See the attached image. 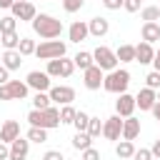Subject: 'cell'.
<instances>
[{
    "label": "cell",
    "instance_id": "obj_3",
    "mask_svg": "<svg viewBox=\"0 0 160 160\" xmlns=\"http://www.w3.org/2000/svg\"><path fill=\"white\" fill-rule=\"evenodd\" d=\"M65 50H68V45L60 42V40H42L40 45H35V58L58 60V58H65Z\"/></svg>",
    "mask_w": 160,
    "mask_h": 160
},
{
    "label": "cell",
    "instance_id": "obj_43",
    "mask_svg": "<svg viewBox=\"0 0 160 160\" xmlns=\"http://www.w3.org/2000/svg\"><path fill=\"white\" fill-rule=\"evenodd\" d=\"M42 160H65V158H62L60 150H48V152L42 155Z\"/></svg>",
    "mask_w": 160,
    "mask_h": 160
},
{
    "label": "cell",
    "instance_id": "obj_40",
    "mask_svg": "<svg viewBox=\"0 0 160 160\" xmlns=\"http://www.w3.org/2000/svg\"><path fill=\"white\" fill-rule=\"evenodd\" d=\"M80 160H100V150L88 148V150H82V158H80Z\"/></svg>",
    "mask_w": 160,
    "mask_h": 160
},
{
    "label": "cell",
    "instance_id": "obj_11",
    "mask_svg": "<svg viewBox=\"0 0 160 160\" xmlns=\"http://www.w3.org/2000/svg\"><path fill=\"white\" fill-rule=\"evenodd\" d=\"M18 138H20V122H18V120H5V122L0 125V142L10 145V142L18 140Z\"/></svg>",
    "mask_w": 160,
    "mask_h": 160
},
{
    "label": "cell",
    "instance_id": "obj_37",
    "mask_svg": "<svg viewBox=\"0 0 160 160\" xmlns=\"http://www.w3.org/2000/svg\"><path fill=\"white\" fill-rule=\"evenodd\" d=\"M145 88H150V90H160V72H148V78H145Z\"/></svg>",
    "mask_w": 160,
    "mask_h": 160
},
{
    "label": "cell",
    "instance_id": "obj_44",
    "mask_svg": "<svg viewBox=\"0 0 160 160\" xmlns=\"http://www.w3.org/2000/svg\"><path fill=\"white\" fill-rule=\"evenodd\" d=\"M8 158H10V145L0 142V160H8Z\"/></svg>",
    "mask_w": 160,
    "mask_h": 160
},
{
    "label": "cell",
    "instance_id": "obj_20",
    "mask_svg": "<svg viewBox=\"0 0 160 160\" xmlns=\"http://www.w3.org/2000/svg\"><path fill=\"white\" fill-rule=\"evenodd\" d=\"M0 65H2L5 70H10V72H12V70H18V68L22 65V55H20L18 50H5V52H2V62H0Z\"/></svg>",
    "mask_w": 160,
    "mask_h": 160
},
{
    "label": "cell",
    "instance_id": "obj_33",
    "mask_svg": "<svg viewBox=\"0 0 160 160\" xmlns=\"http://www.w3.org/2000/svg\"><path fill=\"white\" fill-rule=\"evenodd\" d=\"M25 138H28L30 142H48V130H42V128H30Z\"/></svg>",
    "mask_w": 160,
    "mask_h": 160
},
{
    "label": "cell",
    "instance_id": "obj_5",
    "mask_svg": "<svg viewBox=\"0 0 160 160\" xmlns=\"http://www.w3.org/2000/svg\"><path fill=\"white\" fill-rule=\"evenodd\" d=\"M25 85H28L30 90H35V92H48V90L52 88V80H50V75H48V72L30 70V72H28V78H25Z\"/></svg>",
    "mask_w": 160,
    "mask_h": 160
},
{
    "label": "cell",
    "instance_id": "obj_22",
    "mask_svg": "<svg viewBox=\"0 0 160 160\" xmlns=\"http://www.w3.org/2000/svg\"><path fill=\"white\" fill-rule=\"evenodd\" d=\"M135 142H130V140H120L118 145H115V155L120 158V160H130L132 155H135Z\"/></svg>",
    "mask_w": 160,
    "mask_h": 160
},
{
    "label": "cell",
    "instance_id": "obj_31",
    "mask_svg": "<svg viewBox=\"0 0 160 160\" xmlns=\"http://www.w3.org/2000/svg\"><path fill=\"white\" fill-rule=\"evenodd\" d=\"M88 122H90V115L82 112V110H78V112H75V120H72L75 130H78V132H85V130H88Z\"/></svg>",
    "mask_w": 160,
    "mask_h": 160
},
{
    "label": "cell",
    "instance_id": "obj_4",
    "mask_svg": "<svg viewBox=\"0 0 160 160\" xmlns=\"http://www.w3.org/2000/svg\"><path fill=\"white\" fill-rule=\"evenodd\" d=\"M92 62L102 70V72H110L118 68V58H115V50H110L108 45H100L92 50Z\"/></svg>",
    "mask_w": 160,
    "mask_h": 160
},
{
    "label": "cell",
    "instance_id": "obj_30",
    "mask_svg": "<svg viewBox=\"0 0 160 160\" xmlns=\"http://www.w3.org/2000/svg\"><path fill=\"white\" fill-rule=\"evenodd\" d=\"M75 108L72 105H62L60 108V125H72V120H75Z\"/></svg>",
    "mask_w": 160,
    "mask_h": 160
},
{
    "label": "cell",
    "instance_id": "obj_28",
    "mask_svg": "<svg viewBox=\"0 0 160 160\" xmlns=\"http://www.w3.org/2000/svg\"><path fill=\"white\" fill-rule=\"evenodd\" d=\"M140 18H142L145 22H158V20H160V10H158V5H148V8H142V10H140Z\"/></svg>",
    "mask_w": 160,
    "mask_h": 160
},
{
    "label": "cell",
    "instance_id": "obj_13",
    "mask_svg": "<svg viewBox=\"0 0 160 160\" xmlns=\"http://www.w3.org/2000/svg\"><path fill=\"white\" fill-rule=\"evenodd\" d=\"M108 30H110V22H108V18H90L88 20V32L92 35V38H105L108 35Z\"/></svg>",
    "mask_w": 160,
    "mask_h": 160
},
{
    "label": "cell",
    "instance_id": "obj_42",
    "mask_svg": "<svg viewBox=\"0 0 160 160\" xmlns=\"http://www.w3.org/2000/svg\"><path fill=\"white\" fill-rule=\"evenodd\" d=\"M122 2H125V0H102V5H105L108 10H120Z\"/></svg>",
    "mask_w": 160,
    "mask_h": 160
},
{
    "label": "cell",
    "instance_id": "obj_8",
    "mask_svg": "<svg viewBox=\"0 0 160 160\" xmlns=\"http://www.w3.org/2000/svg\"><path fill=\"white\" fill-rule=\"evenodd\" d=\"M120 135H122V118H120V115L108 118V120L102 122V138H105V140L118 142V140H120Z\"/></svg>",
    "mask_w": 160,
    "mask_h": 160
},
{
    "label": "cell",
    "instance_id": "obj_34",
    "mask_svg": "<svg viewBox=\"0 0 160 160\" xmlns=\"http://www.w3.org/2000/svg\"><path fill=\"white\" fill-rule=\"evenodd\" d=\"M50 78H62V58L58 60H48V70H45Z\"/></svg>",
    "mask_w": 160,
    "mask_h": 160
},
{
    "label": "cell",
    "instance_id": "obj_36",
    "mask_svg": "<svg viewBox=\"0 0 160 160\" xmlns=\"http://www.w3.org/2000/svg\"><path fill=\"white\" fill-rule=\"evenodd\" d=\"M28 122H30V128H42V110H30L28 112Z\"/></svg>",
    "mask_w": 160,
    "mask_h": 160
},
{
    "label": "cell",
    "instance_id": "obj_26",
    "mask_svg": "<svg viewBox=\"0 0 160 160\" xmlns=\"http://www.w3.org/2000/svg\"><path fill=\"white\" fill-rule=\"evenodd\" d=\"M72 62H75V68H80V70H88L90 65H95V62H92V52H85V50H80V52L72 58Z\"/></svg>",
    "mask_w": 160,
    "mask_h": 160
},
{
    "label": "cell",
    "instance_id": "obj_29",
    "mask_svg": "<svg viewBox=\"0 0 160 160\" xmlns=\"http://www.w3.org/2000/svg\"><path fill=\"white\" fill-rule=\"evenodd\" d=\"M18 52H20L22 58H28V55H35V40H30V38H20Z\"/></svg>",
    "mask_w": 160,
    "mask_h": 160
},
{
    "label": "cell",
    "instance_id": "obj_9",
    "mask_svg": "<svg viewBox=\"0 0 160 160\" xmlns=\"http://www.w3.org/2000/svg\"><path fill=\"white\" fill-rule=\"evenodd\" d=\"M102 80H105V72L98 65H90L88 70H82V82H85L88 90H100L102 88Z\"/></svg>",
    "mask_w": 160,
    "mask_h": 160
},
{
    "label": "cell",
    "instance_id": "obj_38",
    "mask_svg": "<svg viewBox=\"0 0 160 160\" xmlns=\"http://www.w3.org/2000/svg\"><path fill=\"white\" fill-rule=\"evenodd\" d=\"M82 5H85V0H62L65 12H78V10H82Z\"/></svg>",
    "mask_w": 160,
    "mask_h": 160
},
{
    "label": "cell",
    "instance_id": "obj_32",
    "mask_svg": "<svg viewBox=\"0 0 160 160\" xmlns=\"http://www.w3.org/2000/svg\"><path fill=\"white\" fill-rule=\"evenodd\" d=\"M85 132H88L92 140L100 138V135H102V122H100V118H92V115H90V122H88V130H85Z\"/></svg>",
    "mask_w": 160,
    "mask_h": 160
},
{
    "label": "cell",
    "instance_id": "obj_15",
    "mask_svg": "<svg viewBox=\"0 0 160 160\" xmlns=\"http://www.w3.org/2000/svg\"><path fill=\"white\" fill-rule=\"evenodd\" d=\"M88 35H90V32H88V22H82V20H75V22L68 28V40H70V42H82Z\"/></svg>",
    "mask_w": 160,
    "mask_h": 160
},
{
    "label": "cell",
    "instance_id": "obj_45",
    "mask_svg": "<svg viewBox=\"0 0 160 160\" xmlns=\"http://www.w3.org/2000/svg\"><path fill=\"white\" fill-rule=\"evenodd\" d=\"M8 80H10V70H5V68L0 65V85H5Z\"/></svg>",
    "mask_w": 160,
    "mask_h": 160
},
{
    "label": "cell",
    "instance_id": "obj_10",
    "mask_svg": "<svg viewBox=\"0 0 160 160\" xmlns=\"http://www.w3.org/2000/svg\"><path fill=\"white\" fill-rule=\"evenodd\" d=\"M10 12H12V18H15V20H25V22H32V20H35V15H38V10H35V5H32V2H12Z\"/></svg>",
    "mask_w": 160,
    "mask_h": 160
},
{
    "label": "cell",
    "instance_id": "obj_48",
    "mask_svg": "<svg viewBox=\"0 0 160 160\" xmlns=\"http://www.w3.org/2000/svg\"><path fill=\"white\" fill-rule=\"evenodd\" d=\"M0 100H10V92H8L5 85H0Z\"/></svg>",
    "mask_w": 160,
    "mask_h": 160
},
{
    "label": "cell",
    "instance_id": "obj_47",
    "mask_svg": "<svg viewBox=\"0 0 160 160\" xmlns=\"http://www.w3.org/2000/svg\"><path fill=\"white\" fill-rule=\"evenodd\" d=\"M152 68H155V72H160V48L155 50V58H152Z\"/></svg>",
    "mask_w": 160,
    "mask_h": 160
},
{
    "label": "cell",
    "instance_id": "obj_19",
    "mask_svg": "<svg viewBox=\"0 0 160 160\" xmlns=\"http://www.w3.org/2000/svg\"><path fill=\"white\" fill-rule=\"evenodd\" d=\"M42 128H45V130L60 128V108L50 105L48 110H42Z\"/></svg>",
    "mask_w": 160,
    "mask_h": 160
},
{
    "label": "cell",
    "instance_id": "obj_27",
    "mask_svg": "<svg viewBox=\"0 0 160 160\" xmlns=\"http://www.w3.org/2000/svg\"><path fill=\"white\" fill-rule=\"evenodd\" d=\"M52 102H50V95L48 92H35L32 98V110H48Z\"/></svg>",
    "mask_w": 160,
    "mask_h": 160
},
{
    "label": "cell",
    "instance_id": "obj_6",
    "mask_svg": "<svg viewBox=\"0 0 160 160\" xmlns=\"http://www.w3.org/2000/svg\"><path fill=\"white\" fill-rule=\"evenodd\" d=\"M48 95H50V102H58L60 108L62 105H72V100H75V90L70 85H52L48 90Z\"/></svg>",
    "mask_w": 160,
    "mask_h": 160
},
{
    "label": "cell",
    "instance_id": "obj_7",
    "mask_svg": "<svg viewBox=\"0 0 160 160\" xmlns=\"http://www.w3.org/2000/svg\"><path fill=\"white\" fill-rule=\"evenodd\" d=\"M132 112H135V95L120 92L118 100H115V115H120L125 120V118H132Z\"/></svg>",
    "mask_w": 160,
    "mask_h": 160
},
{
    "label": "cell",
    "instance_id": "obj_14",
    "mask_svg": "<svg viewBox=\"0 0 160 160\" xmlns=\"http://www.w3.org/2000/svg\"><path fill=\"white\" fill-rule=\"evenodd\" d=\"M155 102H158V95H155V90H150V88H142V90L135 95V108H140V110H152Z\"/></svg>",
    "mask_w": 160,
    "mask_h": 160
},
{
    "label": "cell",
    "instance_id": "obj_25",
    "mask_svg": "<svg viewBox=\"0 0 160 160\" xmlns=\"http://www.w3.org/2000/svg\"><path fill=\"white\" fill-rule=\"evenodd\" d=\"M0 42H2L5 50H18V45H20V35H18V32H2V35H0Z\"/></svg>",
    "mask_w": 160,
    "mask_h": 160
},
{
    "label": "cell",
    "instance_id": "obj_2",
    "mask_svg": "<svg viewBox=\"0 0 160 160\" xmlns=\"http://www.w3.org/2000/svg\"><path fill=\"white\" fill-rule=\"evenodd\" d=\"M128 85H130V72H128L125 68H115V70L105 72V80H102V90L120 95V92H128Z\"/></svg>",
    "mask_w": 160,
    "mask_h": 160
},
{
    "label": "cell",
    "instance_id": "obj_53",
    "mask_svg": "<svg viewBox=\"0 0 160 160\" xmlns=\"http://www.w3.org/2000/svg\"><path fill=\"white\" fill-rule=\"evenodd\" d=\"M158 10H160V2H158Z\"/></svg>",
    "mask_w": 160,
    "mask_h": 160
},
{
    "label": "cell",
    "instance_id": "obj_16",
    "mask_svg": "<svg viewBox=\"0 0 160 160\" xmlns=\"http://www.w3.org/2000/svg\"><path fill=\"white\" fill-rule=\"evenodd\" d=\"M152 58H155V48H152V45H148V42L135 45V62H140V65H150Z\"/></svg>",
    "mask_w": 160,
    "mask_h": 160
},
{
    "label": "cell",
    "instance_id": "obj_39",
    "mask_svg": "<svg viewBox=\"0 0 160 160\" xmlns=\"http://www.w3.org/2000/svg\"><path fill=\"white\" fill-rule=\"evenodd\" d=\"M132 160H155V158H152V152H150V148H140V150H135V155H132Z\"/></svg>",
    "mask_w": 160,
    "mask_h": 160
},
{
    "label": "cell",
    "instance_id": "obj_51",
    "mask_svg": "<svg viewBox=\"0 0 160 160\" xmlns=\"http://www.w3.org/2000/svg\"><path fill=\"white\" fill-rule=\"evenodd\" d=\"M155 95H158V102H160V90H155Z\"/></svg>",
    "mask_w": 160,
    "mask_h": 160
},
{
    "label": "cell",
    "instance_id": "obj_50",
    "mask_svg": "<svg viewBox=\"0 0 160 160\" xmlns=\"http://www.w3.org/2000/svg\"><path fill=\"white\" fill-rule=\"evenodd\" d=\"M12 2H15V0H0V8H2V10H10Z\"/></svg>",
    "mask_w": 160,
    "mask_h": 160
},
{
    "label": "cell",
    "instance_id": "obj_24",
    "mask_svg": "<svg viewBox=\"0 0 160 160\" xmlns=\"http://www.w3.org/2000/svg\"><path fill=\"white\" fill-rule=\"evenodd\" d=\"M72 148L82 152V150L92 148V138H90L88 132H75V138H72Z\"/></svg>",
    "mask_w": 160,
    "mask_h": 160
},
{
    "label": "cell",
    "instance_id": "obj_21",
    "mask_svg": "<svg viewBox=\"0 0 160 160\" xmlns=\"http://www.w3.org/2000/svg\"><path fill=\"white\" fill-rule=\"evenodd\" d=\"M140 35H142V42L152 45V42H158V40H160V25H158V22H142Z\"/></svg>",
    "mask_w": 160,
    "mask_h": 160
},
{
    "label": "cell",
    "instance_id": "obj_46",
    "mask_svg": "<svg viewBox=\"0 0 160 160\" xmlns=\"http://www.w3.org/2000/svg\"><path fill=\"white\" fill-rule=\"evenodd\" d=\"M150 152H152V158H158V160H160V138H158V140L152 142V148H150Z\"/></svg>",
    "mask_w": 160,
    "mask_h": 160
},
{
    "label": "cell",
    "instance_id": "obj_1",
    "mask_svg": "<svg viewBox=\"0 0 160 160\" xmlns=\"http://www.w3.org/2000/svg\"><path fill=\"white\" fill-rule=\"evenodd\" d=\"M30 25H32L35 35H40L42 40H55V38H60V32H62V20H58V18L48 15V12L35 15V20H32Z\"/></svg>",
    "mask_w": 160,
    "mask_h": 160
},
{
    "label": "cell",
    "instance_id": "obj_52",
    "mask_svg": "<svg viewBox=\"0 0 160 160\" xmlns=\"http://www.w3.org/2000/svg\"><path fill=\"white\" fill-rule=\"evenodd\" d=\"M15 2H30V0H15Z\"/></svg>",
    "mask_w": 160,
    "mask_h": 160
},
{
    "label": "cell",
    "instance_id": "obj_18",
    "mask_svg": "<svg viewBox=\"0 0 160 160\" xmlns=\"http://www.w3.org/2000/svg\"><path fill=\"white\" fill-rule=\"evenodd\" d=\"M138 135H140V120H138V118H125V120H122V135H120V138L132 142Z\"/></svg>",
    "mask_w": 160,
    "mask_h": 160
},
{
    "label": "cell",
    "instance_id": "obj_12",
    "mask_svg": "<svg viewBox=\"0 0 160 160\" xmlns=\"http://www.w3.org/2000/svg\"><path fill=\"white\" fill-rule=\"evenodd\" d=\"M28 152H30V140L18 138V140L10 142V158L8 160H28Z\"/></svg>",
    "mask_w": 160,
    "mask_h": 160
},
{
    "label": "cell",
    "instance_id": "obj_23",
    "mask_svg": "<svg viewBox=\"0 0 160 160\" xmlns=\"http://www.w3.org/2000/svg\"><path fill=\"white\" fill-rule=\"evenodd\" d=\"M115 58H118V62H135V45L122 42V45L115 50Z\"/></svg>",
    "mask_w": 160,
    "mask_h": 160
},
{
    "label": "cell",
    "instance_id": "obj_41",
    "mask_svg": "<svg viewBox=\"0 0 160 160\" xmlns=\"http://www.w3.org/2000/svg\"><path fill=\"white\" fill-rule=\"evenodd\" d=\"M122 8H125L128 12H138V10H142V8H140V0H125Z\"/></svg>",
    "mask_w": 160,
    "mask_h": 160
},
{
    "label": "cell",
    "instance_id": "obj_35",
    "mask_svg": "<svg viewBox=\"0 0 160 160\" xmlns=\"http://www.w3.org/2000/svg\"><path fill=\"white\" fill-rule=\"evenodd\" d=\"M15 28H18V20H15L12 15L0 18V35H2V32H15Z\"/></svg>",
    "mask_w": 160,
    "mask_h": 160
},
{
    "label": "cell",
    "instance_id": "obj_49",
    "mask_svg": "<svg viewBox=\"0 0 160 160\" xmlns=\"http://www.w3.org/2000/svg\"><path fill=\"white\" fill-rule=\"evenodd\" d=\"M150 112H152V115H155V120H160V102H155V105H152V110H150Z\"/></svg>",
    "mask_w": 160,
    "mask_h": 160
},
{
    "label": "cell",
    "instance_id": "obj_17",
    "mask_svg": "<svg viewBox=\"0 0 160 160\" xmlns=\"http://www.w3.org/2000/svg\"><path fill=\"white\" fill-rule=\"evenodd\" d=\"M5 88H8V92H10V100H25V98H28V90H30L22 80H8Z\"/></svg>",
    "mask_w": 160,
    "mask_h": 160
}]
</instances>
